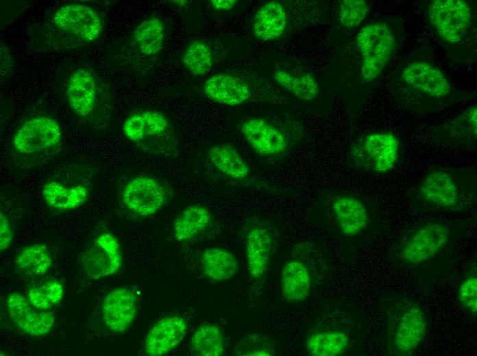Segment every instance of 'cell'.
Here are the masks:
<instances>
[{
    "instance_id": "1",
    "label": "cell",
    "mask_w": 477,
    "mask_h": 356,
    "mask_svg": "<svg viewBox=\"0 0 477 356\" xmlns=\"http://www.w3.org/2000/svg\"><path fill=\"white\" fill-rule=\"evenodd\" d=\"M394 100L408 110L421 113L442 110L471 97L458 90L426 48L406 55L391 80Z\"/></svg>"
},
{
    "instance_id": "2",
    "label": "cell",
    "mask_w": 477,
    "mask_h": 356,
    "mask_svg": "<svg viewBox=\"0 0 477 356\" xmlns=\"http://www.w3.org/2000/svg\"><path fill=\"white\" fill-rule=\"evenodd\" d=\"M421 10L430 34L452 60L476 59V3L470 0H424Z\"/></svg>"
},
{
    "instance_id": "3",
    "label": "cell",
    "mask_w": 477,
    "mask_h": 356,
    "mask_svg": "<svg viewBox=\"0 0 477 356\" xmlns=\"http://www.w3.org/2000/svg\"><path fill=\"white\" fill-rule=\"evenodd\" d=\"M411 206L419 212H463L477 199V173L467 168H430L410 192Z\"/></svg>"
},
{
    "instance_id": "4",
    "label": "cell",
    "mask_w": 477,
    "mask_h": 356,
    "mask_svg": "<svg viewBox=\"0 0 477 356\" xmlns=\"http://www.w3.org/2000/svg\"><path fill=\"white\" fill-rule=\"evenodd\" d=\"M103 22L94 8L81 3H69L56 10L32 33L34 44L47 51L77 49L96 41Z\"/></svg>"
},
{
    "instance_id": "5",
    "label": "cell",
    "mask_w": 477,
    "mask_h": 356,
    "mask_svg": "<svg viewBox=\"0 0 477 356\" xmlns=\"http://www.w3.org/2000/svg\"><path fill=\"white\" fill-rule=\"evenodd\" d=\"M474 220L424 219L408 227L389 249L391 259L403 266H419L448 252L456 238Z\"/></svg>"
},
{
    "instance_id": "6",
    "label": "cell",
    "mask_w": 477,
    "mask_h": 356,
    "mask_svg": "<svg viewBox=\"0 0 477 356\" xmlns=\"http://www.w3.org/2000/svg\"><path fill=\"white\" fill-rule=\"evenodd\" d=\"M382 346L389 355H412L424 342L428 319L421 306L402 293L385 295L379 303Z\"/></svg>"
},
{
    "instance_id": "7",
    "label": "cell",
    "mask_w": 477,
    "mask_h": 356,
    "mask_svg": "<svg viewBox=\"0 0 477 356\" xmlns=\"http://www.w3.org/2000/svg\"><path fill=\"white\" fill-rule=\"evenodd\" d=\"M403 41V25L398 16H384L364 26L356 37L363 79L375 81L396 56Z\"/></svg>"
},
{
    "instance_id": "8",
    "label": "cell",
    "mask_w": 477,
    "mask_h": 356,
    "mask_svg": "<svg viewBox=\"0 0 477 356\" xmlns=\"http://www.w3.org/2000/svg\"><path fill=\"white\" fill-rule=\"evenodd\" d=\"M64 97L80 120L99 127L108 125L112 110L110 90L90 68L79 67L70 73L64 85Z\"/></svg>"
},
{
    "instance_id": "9",
    "label": "cell",
    "mask_w": 477,
    "mask_h": 356,
    "mask_svg": "<svg viewBox=\"0 0 477 356\" xmlns=\"http://www.w3.org/2000/svg\"><path fill=\"white\" fill-rule=\"evenodd\" d=\"M123 133L143 151L165 156L174 155L178 142L169 118L158 110H142L123 122Z\"/></svg>"
},
{
    "instance_id": "10",
    "label": "cell",
    "mask_w": 477,
    "mask_h": 356,
    "mask_svg": "<svg viewBox=\"0 0 477 356\" xmlns=\"http://www.w3.org/2000/svg\"><path fill=\"white\" fill-rule=\"evenodd\" d=\"M350 156L356 168L370 174L384 175L393 170L400 163L402 145L393 131H369L352 143Z\"/></svg>"
},
{
    "instance_id": "11",
    "label": "cell",
    "mask_w": 477,
    "mask_h": 356,
    "mask_svg": "<svg viewBox=\"0 0 477 356\" xmlns=\"http://www.w3.org/2000/svg\"><path fill=\"white\" fill-rule=\"evenodd\" d=\"M326 205L339 234L344 239L357 238L380 224L375 205L355 194L337 192L328 195Z\"/></svg>"
},
{
    "instance_id": "12",
    "label": "cell",
    "mask_w": 477,
    "mask_h": 356,
    "mask_svg": "<svg viewBox=\"0 0 477 356\" xmlns=\"http://www.w3.org/2000/svg\"><path fill=\"white\" fill-rule=\"evenodd\" d=\"M62 142V132L58 121L40 116L25 121L14 134L12 143L20 155L38 157L55 153Z\"/></svg>"
},
{
    "instance_id": "13",
    "label": "cell",
    "mask_w": 477,
    "mask_h": 356,
    "mask_svg": "<svg viewBox=\"0 0 477 356\" xmlns=\"http://www.w3.org/2000/svg\"><path fill=\"white\" fill-rule=\"evenodd\" d=\"M81 263L84 273L91 279L115 274L122 264L119 240L110 233L99 235L83 252Z\"/></svg>"
},
{
    "instance_id": "14",
    "label": "cell",
    "mask_w": 477,
    "mask_h": 356,
    "mask_svg": "<svg viewBox=\"0 0 477 356\" xmlns=\"http://www.w3.org/2000/svg\"><path fill=\"white\" fill-rule=\"evenodd\" d=\"M167 192L157 179L139 176L130 180L123 188L122 200L132 212L149 216L158 212L165 204Z\"/></svg>"
},
{
    "instance_id": "15",
    "label": "cell",
    "mask_w": 477,
    "mask_h": 356,
    "mask_svg": "<svg viewBox=\"0 0 477 356\" xmlns=\"http://www.w3.org/2000/svg\"><path fill=\"white\" fill-rule=\"evenodd\" d=\"M6 309L15 325L23 332L32 336L47 334L55 322L51 313L36 308L27 298L19 292L8 295Z\"/></svg>"
},
{
    "instance_id": "16",
    "label": "cell",
    "mask_w": 477,
    "mask_h": 356,
    "mask_svg": "<svg viewBox=\"0 0 477 356\" xmlns=\"http://www.w3.org/2000/svg\"><path fill=\"white\" fill-rule=\"evenodd\" d=\"M434 142L475 149L477 143V107L473 105L432 130Z\"/></svg>"
},
{
    "instance_id": "17",
    "label": "cell",
    "mask_w": 477,
    "mask_h": 356,
    "mask_svg": "<svg viewBox=\"0 0 477 356\" xmlns=\"http://www.w3.org/2000/svg\"><path fill=\"white\" fill-rule=\"evenodd\" d=\"M241 131L251 148L264 156H276L283 153L288 146L285 135L269 121L260 118L245 120Z\"/></svg>"
},
{
    "instance_id": "18",
    "label": "cell",
    "mask_w": 477,
    "mask_h": 356,
    "mask_svg": "<svg viewBox=\"0 0 477 356\" xmlns=\"http://www.w3.org/2000/svg\"><path fill=\"white\" fill-rule=\"evenodd\" d=\"M101 310L107 328L112 332H123L131 326L136 317V296L130 289L115 288L104 298Z\"/></svg>"
},
{
    "instance_id": "19",
    "label": "cell",
    "mask_w": 477,
    "mask_h": 356,
    "mask_svg": "<svg viewBox=\"0 0 477 356\" xmlns=\"http://www.w3.org/2000/svg\"><path fill=\"white\" fill-rule=\"evenodd\" d=\"M187 331V322L184 318L171 316L158 321L149 331L145 351L150 356L167 354L176 348Z\"/></svg>"
},
{
    "instance_id": "20",
    "label": "cell",
    "mask_w": 477,
    "mask_h": 356,
    "mask_svg": "<svg viewBox=\"0 0 477 356\" xmlns=\"http://www.w3.org/2000/svg\"><path fill=\"white\" fill-rule=\"evenodd\" d=\"M204 92L209 99L231 106L241 105L251 97L247 84L229 73H219L208 77L204 85Z\"/></svg>"
},
{
    "instance_id": "21",
    "label": "cell",
    "mask_w": 477,
    "mask_h": 356,
    "mask_svg": "<svg viewBox=\"0 0 477 356\" xmlns=\"http://www.w3.org/2000/svg\"><path fill=\"white\" fill-rule=\"evenodd\" d=\"M273 237L269 230L256 225L250 228L245 238V253L250 276L258 279L268 268L273 249Z\"/></svg>"
},
{
    "instance_id": "22",
    "label": "cell",
    "mask_w": 477,
    "mask_h": 356,
    "mask_svg": "<svg viewBox=\"0 0 477 356\" xmlns=\"http://www.w3.org/2000/svg\"><path fill=\"white\" fill-rule=\"evenodd\" d=\"M330 325L316 331L306 338L308 353L314 356H338L346 353L353 346L352 336L341 325Z\"/></svg>"
},
{
    "instance_id": "23",
    "label": "cell",
    "mask_w": 477,
    "mask_h": 356,
    "mask_svg": "<svg viewBox=\"0 0 477 356\" xmlns=\"http://www.w3.org/2000/svg\"><path fill=\"white\" fill-rule=\"evenodd\" d=\"M286 25L287 15L283 5L270 1L256 11L252 21V31L260 40H275L284 34Z\"/></svg>"
},
{
    "instance_id": "24",
    "label": "cell",
    "mask_w": 477,
    "mask_h": 356,
    "mask_svg": "<svg viewBox=\"0 0 477 356\" xmlns=\"http://www.w3.org/2000/svg\"><path fill=\"white\" fill-rule=\"evenodd\" d=\"M165 28L163 21L158 17L149 18L134 30L131 38L132 47L145 58L159 54L164 47Z\"/></svg>"
},
{
    "instance_id": "25",
    "label": "cell",
    "mask_w": 477,
    "mask_h": 356,
    "mask_svg": "<svg viewBox=\"0 0 477 356\" xmlns=\"http://www.w3.org/2000/svg\"><path fill=\"white\" fill-rule=\"evenodd\" d=\"M42 196L45 203L52 208L73 210L86 201L89 189L82 185L68 186L57 181H49L44 184Z\"/></svg>"
},
{
    "instance_id": "26",
    "label": "cell",
    "mask_w": 477,
    "mask_h": 356,
    "mask_svg": "<svg viewBox=\"0 0 477 356\" xmlns=\"http://www.w3.org/2000/svg\"><path fill=\"white\" fill-rule=\"evenodd\" d=\"M281 277L282 293L286 301L299 303L307 298L310 289V276L303 262H288L282 268Z\"/></svg>"
},
{
    "instance_id": "27",
    "label": "cell",
    "mask_w": 477,
    "mask_h": 356,
    "mask_svg": "<svg viewBox=\"0 0 477 356\" xmlns=\"http://www.w3.org/2000/svg\"><path fill=\"white\" fill-rule=\"evenodd\" d=\"M208 156L215 168L228 177L241 179L249 174L247 162L231 144H214L208 149Z\"/></svg>"
},
{
    "instance_id": "28",
    "label": "cell",
    "mask_w": 477,
    "mask_h": 356,
    "mask_svg": "<svg viewBox=\"0 0 477 356\" xmlns=\"http://www.w3.org/2000/svg\"><path fill=\"white\" fill-rule=\"evenodd\" d=\"M210 221L211 214L207 207L199 205H190L174 220V237L179 242L188 241L204 230Z\"/></svg>"
},
{
    "instance_id": "29",
    "label": "cell",
    "mask_w": 477,
    "mask_h": 356,
    "mask_svg": "<svg viewBox=\"0 0 477 356\" xmlns=\"http://www.w3.org/2000/svg\"><path fill=\"white\" fill-rule=\"evenodd\" d=\"M274 81L284 90L300 101H313L319 94V86L310 73L295 74L284 70L273 73Z\"/></svg>"
},
{
    "instance_id": "30",
    "label": "cell",
    "mask_w": 477,
    "mask_h": 356,
    "mask_svg": "<svg viewBox=\"0 0 477 356\" xmlns=\"http://www.w3.org/2000/svg\"><path fill=\"white\" fill-rule=\"evenodd\" d=\"M201 263L204 275L217 281L230 279L237 270V262L234 256L221 247L206 249L201 254Z\"/></svg>"
},
{
    "instance_id": "31",
    "label": "cell",
    "mask_w": 477,
    "mask_h": 356,
    "mask_svg": "<svg viewBox=\"0 0 477 356\" xmlns=\"http://www.w3.org/2000/svg\"><path fill=\"white\" fill-rule=\"evenodd\" d=\"M192 350L201 356H219L225 351V342L221 329L213 324L200 326L193 334Z\"/></svg>"
},
{
    "instance_id": "32",
    "label": "cell",
    "mask_w": 477,
    "mask_h": 356,
    "mask_svg": "<svg viewBox=\"0 0 477 356\" xmlns=\"http://www.w3.org/2000/svg\"><path fill=\"white\" fill-rule=\"evenodd\" d=\"M17 268L24 274L41 276L49 270L52 260L47 248L34 244L22 249L16 258Z\"/></svg>"
},
{
    "instance_id": "33",
    "label": "cell",
    "mask_w": 477,
    "mask_h": 356,
    "mask_svg": "<svg viewBox=\"0 0 477 356\" xmlns=\"http://www.w3.org/2000/svg\"><path fill=\"white\" fill-rule=\"evenodd\" d=\"M184 67L193 75L201 76L207 73L213 63L212 50L205 42L193 40L188 44L182 57Z\"/></svg>"
},
{
    "instance_id": "34",
    "label": "cell",
    "mask_w": 477,
    "mask_h": 356,
    "mask_svg": "<svg viewBox=\"0 0 477 356\" xmlns=\"http://www.w3.org/2000/svg\"><path fill=\"white\" fill-rule=\"evenodd\" d=\"M64 294L62 283L56 280H49L45 283L30 288L27 298L30 303L40 310H47L58 303Z\"/></svg>"
},
{
    "instance_id": "35",
    "label": "cell",
    "mask_w": 477,
    "mask_h": 356,
    "mask_svg": "<svg viewBox=\"0 0 477 356\" xmlns=\"http://www.w3.org/2000/svg\"><path fill=\"white\" fill-rule=\"evenodd\" d=\"M369 12L368 3L364 0H343L338 7V19L345 28L358 26Z\"/></svg>"
},
{
    "instance_id": "36",
    "label": "cell",
    "mask_w": 477,
    "mask_h": 356,
    "mask_svg": "<svg viewBox=\"0 0 477 356\" xmlns=\"http://www.w3.org/2000/svg\"><path fill=\"white\" fill-rule=\"evenodd\" d=\"M458 301L466 313L472 316L477 312V275L476 264L463 277L458 289Z\"/></svg>"
},
{
    "instance_id": "37",
    "label": "cell",
    "mask_w": 477,
    "mask_h": 356,
    "mask_svg": "<svg viewBox=\"0 0 477 356\" xmlns=\"http://www.w3.org/2000/svg\"><path fill=\"white\" fill-rule=\"evenodd\" d=\"M13 240V232L8 217L0 214V249L3 252L10 248Z\"/></svg>"
},
{
    "instance_id": "38",
    "label": "cell",
    "mask_w": 477,
    "mask_h": 356,
    "mask_svg": "<svg viewBox=\"0 0 477 356\" xmlns=\"http://www.w3.org/2000/svg\"><path fill=\"white\" fill-rule=\"evenodd\" d=\"M210 5L218 11H228L233 8L236 4L235 0H210Z\"/></svg>"
},
{
    "instance_id": "39",
    "label": "cell",
    "mask_w": 477,
    "mask_h": 356,
    "mask_svg": "<svg viewBox=\"0 0 477 356\" xmlns=\"http://www.w3.org/2000/svg\"><path fill=\"white\" fill-rule=\"evenodd\" d=\"M10 58L9 57L7 49L1 47V73L2 75L10 68L11 65Z\"/></svg>"
}]
</instances>
